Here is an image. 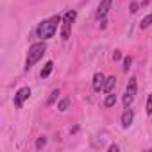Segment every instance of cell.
<instances>
[{
  "label": "cell",
  "instance_id": "cell-21",
  "mask_svg": "<svg viewBox=\"0 0 152 152\" xmlns=\"http://www.w3.org/2000/svg\"><path fill=\"white\" fill-rule=\"evenodd\" d=\"M107 150H109V152H116V150H118V145H111Z\"/></svg>",
  "mask_w": 152,
  "mask_h": 152
},
{
  "label": "cell",
  "instance_id": "cell-13",
  "mask_svg": "<svg viewBox=\"0 0 152 152\" xmlns=\"http://www.w3.org/2000/svg\"><path fill=\"white\" fill-rule=\"evenodd\" d=\"M68 104H70V99L64 97V99L57 104V109H59V111H66V109H68Z\"/></svg>",
  "mask_w": 152,
  "mask_h": 152
},
{
  "label": "cell",
  "instance_id": "cell-4",
  "mask_svg": "<svg viewBox=\"0 0 152 152\" xmlns=\"http://www.w3.org/2000/svg\"><path fill=\"white\" fill-rule=\"evenodd\" d=\"M29 97H31V88H20V90L16 91V95H15V106H16V107H22L23 102H25Z\"/></svg>",
  "mask_w": 152,
  "mask_h": 152
},
{
  "label": "cell",
  "instance_id": "cell-2",
  "mask_svg": "<svg viewBox=\"0 0 152 152\" xmlns=\"http://www.w3.org/2000/svg\"><path fill=\"white\" fill-rule=\"evenodd\" d=\"M47 52V45H45V39L43 41H39V43H34V45H31V48H29V54H27V59H25V70H31L41 57H43V54Z\"/></svg>",
  "mask_w": 152,
  "mask_h": 152
},
{
  "label": "cell",
  "instance_id": "cell-15",
  "mask_svg": "<svg viewBox=\"0 0 152 152\" xmlns=\"http://www.w3.org/2000/svg\"><path fill=\"white\" fill-rule=\"evenodd\" d=\"M147 115H152V93L148 95V100H147Z\"/></svg>",
  "mask_w": 152,
  "mask_h": 152
},
{
  "label": "cell",
  "instance_id": "cell-1",
  "mask_svg": "<svg viewBox=\"0 0 152 152\" xmlns=\"http://www.w3.org/2000/svg\"><path fill=\"white\" fill-rule=\"evenodd\" d=\"M59 23H61V16H59V15L50 16L48 20L41 22L39 27H38V31H36V32H38V38H41V39H48V38H52V36L56 34Z\"/></svg>",
  "mask_w": 152,
  "mask_h": 152
},
{
  "label": "cell",
  "instance_id": "cell-5",
  "mask_svg": "<svg viewBox=\"0 0 152 152\" xmlns=\"http://www.w3.org/2000/svg\"><path fill=\"white\" fill-rule=\"evenodd\" d=\"M111 4H113V0H100V4H99V9H97V18L99 20H104L111 9Z\"/></svg>",
  "mask_w": 152,
  "mask_h": 152
},
{
  "label": "cell",
  "instance_id": "cell-14",
  "mask_svg": "<svg viewBox=\"0 0 152 152\" xmlns=\"http://www.w3.org/2000/svg\"><path fill=\"white\" fill-rule=\"evenodd\" d=\"M132 99H134V95H131V93H127V91H125V95H124V106H125V107H129V106H131V102H132Z\"/></svg>",
  "mask_w": 152,
  "mask_h": 152
},
{
  "label": "cell",
  "instance_id": "cell-12",
  "mask_svg": "<svg viewBox=\"0 0 152 152\" xmlns=\"http://www.w3.org/2000/svg\"><path fill=\"white\" fill-rule=\"evenodd\" d=\"M150 23H152V15H147V16L140 22V27H141V29H147Z\"/></svg>",
  "mask_w": 152,
  "mask_h": 152
},
{
  "label": "cell",
  "instance_id": "cell-9",
  "mask_svg": "<svg viewBox=\"0 0 152 152\" xmlns=\"http://www.w3.org/2000/svg\"><path fill=\"white\" fill-rule=\"evenodd\" d=\"M136 90H138L136 79H134V77H131V79H129V83H127V93H131V95H136Z\"/></svg>",
  "mask_w": 152,
  "mask_h": 152
},
{
  "label": "cell",
  "instance_id": "cell-7",
  "mask_svg": "<svg viewBox=\"0 0 152 152\" xmlns=\"http://www.w3.org/2000/svg\"><path fill=\"white\" fill-rule=\"evenodd\" d=\"M132 120H134V111H132V109H125V111H124V115H122V118H120L122 127H124V129H127V127L132 124Z\"/></svg>",
  "mask_w": 152,
  "mask_h": 152
},
{
  "label": "cell",
  "instance_id": "cell-20",
  "mask_svg": "<svg viewBox=\"0 0 152 152\" xmlns=\"http://www.w3.org/2000/svg\"><path fill=\"white\" fill-rule=\"evenodd\" d=\"M120 57H122V54H120V52H118V50H116V52H115V54H113V59H115V61H118V59H120Z\"/></svg>",
  "mask_w": 152,
  "mask_h": 152
},
{
  "label": "cell",
  "instance_id": "cell-17",
  "mask_svg": "<svg viewBox=\"0 0 152 152\" xmlns=\"http://www.w3.org/2000/svg\"><path fill=\"white\" fill-rule=\"evenodd\" d=\"M131 63H132V59H131V57H125V59H124V70H129Z\"/></svg>",
  "mask_w": 152,
  "mask_h": 152
},
{
  "label": "cell",
  "instance_id": "cell-16",
  "mask_svg": "<svg viewBox=\"0 0 152 152\" xmlns=\"http://www.w3.org/2000/svg\"><path fill=\"white\" fill-rule=\"evenodd\" d=\"M57 95H59V90H54V91H52V95H50V99H48V104H54V102H56V99H57Z\"/></svg>",
  "mask_w": 152,
  "mask_h": 152
},
{
  "label": "cell",
  "instance_id": "cell-3",
  "mask_svg": "<svg viewBox=\"0 0 152 152\" xmlns=\"http://www.w3.org/2000/svg\"><path fill=\"white\" fill-rule=\"evenodd\" d=\"M75 16H77L75 11H68L64 15V18H63V31H61V39L63 41H66L70 38V31H72V23H73Z\"/></svg>",
  "mask_w": 152,
  "mask_h": 152
},
{
  "label": "cell",
  "instance_id": "cell-19",
  "mask_svg": "<svg viewBox=\"0 0 152 152\" xmlns=\"http://www.w3.org/2000/svg\"><path fill=\"white\" fill-rule=\"evenodd\" d=\"M136 11H138V4L132 2V4H131V13H136Z\"/></svg>",
  "mask_w": 152,
  "mask_h": 152
},
{
  "label": "cell",
  "instance_id": "cell-10",
  "mask_svg": "<svg viewBox=\"0 0 152 152\" xmlns=\"http://www.w3.org/2000/svg\"><path fill=\"white\" fill-rule=\"evenodd\" d=\"M115 104H116V95H113V91H111V93H107V97L104 100V106L106 107H113Z\"/></svg>",
  "mask_w": 152,
  "mask_h": 152
},
{
  "label": "cell",
  "instance_id": "cell-6",
  "mask_svg": "<svg viewBox=\"0 0 152 152\" xmlns=\"http://www.w3.org/2000/svg\"><path fill=\"white\" fill-rule=\"evenodd\" d=\"M104 84H106V77L104 73H95L93 75V90L95 91H104Z\"/></svg>",
  "mask_w": 152,
  "mask_h": 152
},
{
  "label": "cell",
  "instance_id": "cell-11",
  "mask_svg": "<svg viewBox=\"0 0 152 152\" xmlns=\"http://www.w3.org/2000/svg\"><path fill=\"white\" fill-rule=\"evenodd\" d=\"M52 70H54V63H52V61H48V63L45 64V68L41 70V77H48V75L52 73Z\"/></svg>",
  "mask_w": 152,
  "mask_h": 152
},
{
  "label": "cell",
  "instance_id": "cell-8",
  "mask_svg": "<svg viewBox=\"0 0 152 152\" xmlns=\"http://www.w3.org/2000/svg\"><path fill=\"white\" fill-rule=\"evenodd\" d=\"M115 84H116V79H115V75H111V77H106L104 91H106V93H111V91L115 90Z\"/></svg>",
  "mask_w": 152,
  "mask_h": 152
},
{
  "label": "cell",
  "instance_id": "cell-18",
  "mask_svg": "<svg viewBox=\"0 0 152 152\" xmlns=\"http://www.w3.org/2000/svg\"><path fill=\"white\" fill-rule=\"evenodd\" d=\"M45 143H47V138H39V140H38V143H36V147H38V148H41Z\"/></svg>",
  "mask_w": 152,
  "mask_h": 152
}]
</instances>
